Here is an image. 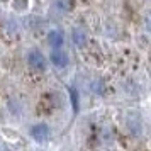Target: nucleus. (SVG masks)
<instances>
[{"label": "nucleus", "mask_w": 151, "mask_h": 151, "mask_svg": "<svg viewBox=\"0 0 151 151\" xmlns=\"http://www.w3.org/2000/svg\"><path fill=\"white\" fill-rule=\"evenodd\" d=\"M73 41L76 42V46H83L85 44V32H83V29H75L73 31Z\"/></svg>", "instance_id": "5"}, {"label": "nucleus", "mask_w": 151, "mask_h": 151, "mask_svg": "<svg viewBox=\"0 0 151 151\" xmlns=\"http://www.w3.org/2000/svg\"><path fill=\"white\" fill-rule=\"evenodd\" d=\"M31 134H32V137L37 143H42V141H46L49 137V127L46 124H36L31 129Z\"/></svg>", "instance_id": "2"}, {"label": "nucleus", "mask_w": 151, "mask_h": 151, "mask_svg": "<svg viewBox=\"0 0 151 151\" xmlns=\"http://www.w3.org/2000/svg\"><path fill=\"white\" fill-rule=\"evenodd\" d=\"M51 61L55 63L56 66H66L68 65V56L65 55L63 51H60V49H56V51H53L51 53Z\"/></svg>", "instance_id": "3"}, {"label": "nucleus", "mask_w": 151, "mask_h": 151, "mask_svg": "<svg viewBox=\"0 0 151 151\" xmlns=\"http://www.w3.org/2000/svg\"><path fill=\"white\" fill-rule=\"evenodd\" d=\"M70 93H71V100H73V109L78 110V93H76V90L70 88Z\"/></svg>", "instance_id": "6"}, {"label": "nucleus", "mask_w": 151, "mask_h": 151, "mask_svg": "<svg viewBox=\"0 0 151 151\" xmlns=\"http://www.w3.org/2000/svg\"><path fill=\"white\" fill-rule=\"evenodd\" d=\"M48 41H49V44H51L53 48L58 49L63 44V41H65L63 32H61V31H51V32H49V36H48Z\"/></svg>", "instance_id": "4"}, {"label": "nucleus", "mask_w": 151, "mask_h": 151, "mask_svg": "<svg viewBox=\"0 0 151 151\" xmlns=\"http://www.w3.org/2000/svg\"><path fill=\"white\" fill-rule=\"evenodd\" d=\"M27 61H29V66L36 70V71H44L46 70V60L39 51H31L27 55Z\"/></svg>", "instance_id": "1"}]
</instances>
